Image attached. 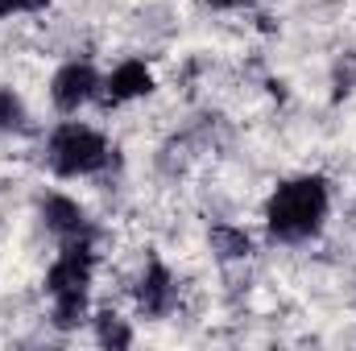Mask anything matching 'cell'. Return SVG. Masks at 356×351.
I'll use <instances>...</instances> for the list:
<instances>
[{
	"instance_id": "1",
	"label": "cell",
	"mask_w": 356,
	"mask_h": 351,
	"mask_svg": "<svg viewBox=\"0 0 356 351\" xmlns=\"http://www.w3.org/2000/svg\"><path fill=\"white\" fill-rule=\"evenodd\" d=\"M327 207H332V190H327V178L319 174H302L282 182L266 203V228L273 240L282 244H302L311 236H319L323 219H327Z\"/></svg>"
},
{
	"instance_id": "6",
	"label": "cell",
	"mask_w": 356,
	"mask_h": 351,
	"mask_svg": "<svg viewBox=\"0 0 356 351\" xmlns=\"http://www.w3.org/2000/svg\"><path fill=\"white\" fill-rule=\"evenodd\" d=\"M175 302H178L175 273H170L162 261H149V268H145L141 281H137V306H141V314L162 318V314L175 310Z\"/></svg>"
},
{
	"instance_id": "7",
	"label": "cell",
	"mask_w": 356,
	"mask_h": 351,
	"mask_svg": "<svg viewBox=\"0 0 356 351\" xmlns=\"http://www.w3.org/2000/svg\"><path fill=\"white\" fill-rule=\"evenodd\" d=\"M154 91V71L141 62V58H129V62H120L108 79H104V87H99V95H104V103H133V99H141V95H149Z\"/></svg>"
},
{
	"instance_id": "2",
	"label": "cell",
	"mask_w": 356,
	"mask_h": 351,
	"mask_svg": "<svg viewBox=\"0 0 356 351\" xmlns=\"http://www.w3.org/2000/svg\"><path fill=\"white\" fill-rule=\"evenodd\" d=\"M91 273H95V252L91 240H71L63 244L58 261L46 273V293L54 302V327L58 331H75L88 318V289Z\"/></svg>"
},
{
	"instance_id": "8",
	"label": "cell",
	"mask_w": 356,
	"mask_h": 351,
	"mask_svg": "<svg viewBox=\"0 0 356 351\" xmlns=\"http://www.w3.org/2000/svg\"><path fill=\"white\" fill-rule=\"evenodd\" d=\"M211 252H216L220 261H245V257H253V240H249L241 228L216 223V228H211Z\"/></svg>"
},
{
	"instance_id": "12",
	"label": "cell",
	"mask_w": 356,
	"mask_h": 351,
	"mask_svg": "<svg viewBox=\"0 0 356 351\" xmlns=\"http://www.w3.org/2000/svg\"><path fill=\"white\" fill-rule=\"evenodd\" d=\"M207 4H216V8H241V4H253V0H207Z\"/></svg>"
},
{
	"instance_id": "9",
	"label": "cell",
	"mask_w": 356,
	"mask_h": 351,
	"mask_svg": "<svg viewBox=\"0 0 356 351\" xmlns=\"http://www.w3.org/2000/svg\"><path fill=\"white\" fill-rule=\"evenodd\" d=\"M95 339H99L104 348H129V343H133V331L124 327V318L99 314V318H95Z\"/></svg>"
},
{
	"instance_id": "3",
	"label": "cell",
	"mask_w": 356,
	"mask_h": 351,
	"mask_svg": "<svg viewBox=\"0 0 356 351\" xmlns=\"http://www.w3.org/2000/svg\"><path fill=\"white\" fill-rule=\"evenodd\" d=\"M46 162L58 178H88L99 174L108 162H112V145L104 141V132H95L91 124L79 120H67L50 132V145H46Z\"/></svg>"
},
{
	"instance_id": "5",
	"label": "cell",
	"mask_w": 356,
	"mask_h": 351,
	"mask_svg": "<svg viewBox=\"0 0 356 351\" xmlns=\"http://www.w3.org/2000/svg\"><path fill=\"white\" fill-rule=\"evenodd\" d=\"M42 223H46V232L58 236V244L91 240V236H95V232H91L88 211H83L75 198H67V194H50V198L42 203Z\"/></svg>"
},
{
	"instance_id": "10",
	"label": "cell",
	"mask_w": 356,
	"mask_h": 351,
	"mask_svg": "<svg viewBox=\"0 0 356 351\" xmlns=\"http://www.w3.org/2000/svg\"><path fill=\"white\" fill-rule=\"evenodd\" d=\"M13 128H25V103L21 95L0 87V132H13Z\"/></svg>"
},
{
	"instance_id": "11",
	"label": "cell",
	"mask_w": 356,
	"mask_h": 351,
	"mask_svg": "<svg viewBox=\"0 0 356 351\" xmlns=\"http://www.w3.org/2000/svg\"><path fill=\"white\" fill-rule=\"evenodd\" d=\"M50 0H0V17H13V12H38L46 8Z\"/></svg>"
},
{
	"instance_id": "4",
	"label": "cell",
	"mask_w": 356,
	"mask_h": 351,
	"mask_svg": "<svg viewBox=\"0 0 356 351\" xmlns=\"http://www.w3.org/2000/svg\"><path fill=\"white\" fill-rule=\"evenodd\" d=\"M104 87V79L95 75V67L91 62H67V67H58L54 71V79H50V99H54V108L58 112H79L83 103H91L95 95Z\"/></svg>"
}]
</instances>
